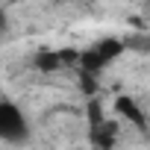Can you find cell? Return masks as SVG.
Masks as SVG:
<instances>
[{"label":"cell","instance_id":"cell-3","mask_svg":"<svg viewBox=\"0 0 150 150\" xmlns=\"http://www.w3.org/2000/svg\"><path fill=\"white\" fill-rule=\"evenodd\" d=\"M115 112H118V115H124L127 121H132V124L144 127V115H141V109H138L129 97H118V100H115Z\"/></svg>","mask_w":150,"mask_h":150},{"label":"cell","instance_id":"cell-1","mask_svg":"<svg viewBox=\"0 0 150 150\" xmlns=\"http://www.w3.org/2000/svg\"><path fill=\"white\" fill-rule=\"evenodd\" d=\"M0 135H3V141H9V144L27 141V135H30L27 118H24V112H21L12 100H3V103H0Z\"/></svg>","mask_w":150,"mask_h":150},{"label":"cell","instance_id":"cell-2","mask_svg":"<svg viewBox=\"0 0 150 150\" xmlns=\"http://www.w3.org/2000/svg\"><path fill=\"white\" fill-rule=\"evenodd\" d=\"M118 53H121V41H118V38H103V41H97L91 50H86V53L80 56V65H83L86 74H97V71L106 68Z\"/></svg>","mask_w":150,"mask_h":150}]
</instances>
